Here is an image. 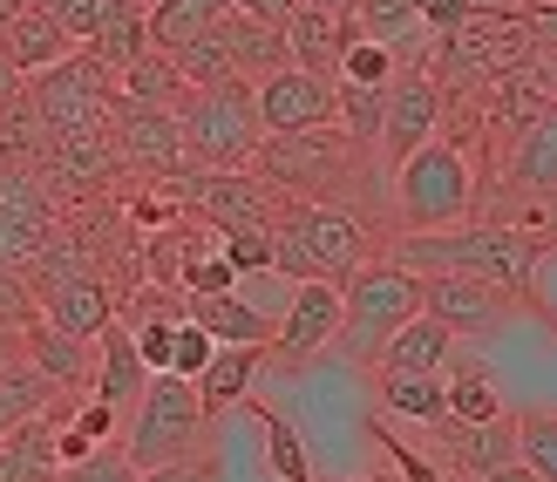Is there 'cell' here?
I'll return each instance as SVG.
<instances>
[{
    "label": "cell",
    "mask_w": 557,
    "mask_h": 482,
    "mask_svg": "<svg viewBox=\"0 0 557 482\" xmlns=\"http://www.w3.org/2000/svg\"><path fill=\"white\" fill-rule=\"evenodd\" d=\"M211 354H218V339H211L198 320H177V333H171V367H163V374H184V381H198L205 367H211Z\"/></svg>",
    "instance_id": "obj_43"
},
{
    "label": "cell",
    "mask_w": 557,
    "mask_h": 482,
    "mask_svg": "<svg viewBox=\"0 0 557 482\" xmlns=\"http://www.w3.org/2000/svg\"><path fill=\"white\" fill-rule=\"evenodd\" d=\"M517 462L531 469L537 482H557V415H523L517 421Z\"/></svg>",
    "instance_id": "obj_41"
},
{
    "label": "cell",
    "mask_w": 557,
    "mask_h": 482,
    "mask_svg": "<svg viewBox=\"0 0 557 482\" xmlns=\"http://www.w3.org/2000/svg\"><path fill=\"white\" fill-rule=\"evenodd\" d=\"M395 54H387L381 41H368V35H354L347 41V54H341V75L333 82H354V89H387V82H395Z\"/></svg>",
    "instance_id": "obj_42"
},
{
    "label": "cell",
    "mask_w": 557,
    "mask_h": 482,
    "mask_svg": "<svg viewBox=\"0 0 557 482\" xmlns=\"http://www.w3.org/2000/svg\"><path fill=\"white\" fill-rule=\"evenodd\" d=\"M82 54H89V62H96L109 82H116V75L136 62V54H150V21H144V8H136V14H123L116 27H102V35H96L89 48H82Z\"/></svg>",
    "instance_id": "obj_36"
},
{
    "label": "cell",
    "mask_w": 557,
    "mask_h": 482,
    "mask_svg": "<svg viewBox=\"0 0 557 482\" xmlns=\"http://www.w3.org/2000/svg\"><path fill=\"white\" fill-rule=\"evenodd\" d=\"M395 211L408 232H449L476 211V170L449 136H429L414 157L395 163Z\"/></svg>",
    "instance_id": "obj_6"
},
{
    "label": "cell",
    "mask_w": 557,
    "mask_h": 482,
    "mask_svg": "<svg viewBox=\"0 0 557 482\" xmlns=\"http://www.w3.org/2000/svg\"><path fill=\"white\" fill-rule=\"evenodd\" d=\"M483 482H537V475H531V469H523V462H504V469H490Z\"/></svg>",
    "instance_id": "obj_52"
},
{
    "label": "cell",
    "mask_w": 557,
    "mask_h": 482,
    "mask_svg": "<svg viewBox=\"0 0 557 482\" xmlns=\"http://www.w3.org/2000/svg\"><path fill=\"white\" fill-rule=\"evenodd\" d=\"M449 354H456V333L442 326V320H429V313H414V320L381 347L374 367H387V374H442V367H449Z\"/></svg>",
    "instance_id": "obj_26"
},
{
    "label": "cell",
    "mask_w": 557,
    "mask_h": 482,
    "mask_svg": "<svg viewBox=\"0 0 557 482\" xmlns=\"http://www.w3.org/2000/svg\"><path fill=\"white\" fill-rule=\"evenodd\" d=\"M259 89V129L265 136H299V129H326L333 123V82L306 75V69H278Z\"/></svg>",
    "instance_id": "obj_15"
},
{
    "label": "cell",
    "mask_w": 557,
    "mask_h": 482,
    "mask_svg": "<svg viewBox=\"0 0 557 482\" xmlns=\"http://www.w3.org/2000/svg\"><path fill=\"white\" fill-rule=\"evenodd\" d=\"M354 35H360L354 8H320V0H299V14L286 21V54H293V69L333 82V75H341V54H347Z\"/></svg>",
    "instance_id": "obj_16"
},
{
    "label": "cell",
    "mask_w": 557,
    "mask_h": 482,
    "mask_svg": "<svg viewBox=\"0 0 557 482\" xmlns=\"http://www.w3.org/2000/svg\"><path fill=\"white\" fill-rule=\"evenodd\" d=\"M354 482H401V475H381V469H368V475H354Z\"/></svg>",
    "instance_id": "obj_55"
},
{
    "label": "cell",
    "mask_w": 557,
    "mask_h": 482,
    "mask_svg": "<svg viewBox=\"0 0 557 482\" xmlns=\"http://www.w3.org/2000/svg\"><path fill=\"white\" fill-rule=\"evenodd\" d=\"M14 96H21V69L8 62V48H0V109H8Z\"/></svg>",
    "instance_id": "obj_51"
},
{
    "label": "cell",
    "mask_w": 557,
    "mask_h": 482,
    "mask_svg": "<svg viewBox=\"0 0 557 482\" xmlns=\"http://www.w3.org/2000/svg\"><path fill=\"white\" fill-rule=\"evenodd\" d=\"M144 469H136L123 448H96V456H82V462H69L62 469V482H136Z\"/></svg>",
    "instance_id": "obj_45"
},
{
    "label": "cell",
    "mask_w": 557,
    "mask_h": 482,
    "mask_svg": "<svg viewBox=\"0 0 557 482\" xmlns=\"http://www.w3.org/2000/svg\"><path fill=\"white\" fill-rule=\"evenodd\" d=\"M374 442H381L387 469H395L401 482H449V469H442V462H429V456H414L408 442H395V429H374Z\"/></svg>",
    "instance_id": "obj_44"
},
{
    "label": "cell",
    "mask_w": 557,
    "mask_h": 482,
    "mask_svg": "<svg viewBox=\"0 0 557 482\" xmlns=\"http://www.w3.org/2000/svg\"><path fill=\"white\" fill-rule=\"evenodd\" d=\"M523 21H531V35H537L544 48H557V0H531V8H523Z\"/></svg>",
    "instance_id": "obj_50"
},
{
    "label": "cell",
    "mask_w": 557,
    "mask_h": 482,
    "mask_svg": "<svg viewBox=\"0 0 557 482\" xmlns=\"http://www.w3.org/2000/svg\"><path fill=\"white\" fill-rule=\"evenodd\" d=\"M48 394H54L48 374H35V367H8V374H0V442H8L27 415H41Z\"/></svg>",
    "instance_id": "obj_39"
},
{
    "label": "cell",
    "mask_w": 557,
    "mask_h": 482,
    "mask_svg": "<svg viewBox=\"0 0 557 482\" xmlns=\"http://www.w3.org/2000/svg\"><path fill=\"white\" fill-rule=\"evenodd\" d=\"M429 136H442V82L429 69H395V82H387V109H381V157L401 163L429 144Z\"/></svg>",
    "instance_id": "obj_14"
},
{
    "label": "cell",
    "mask_w": 557,
    "mask_h": 482,
    "mask_svg": "<svg viewBox=\"0 0 557 482\" xmlns=\"http://www.w3.org/2000/svg\"><path fill=\"white\" fill-rule=\"evenodd\" d=\"M354 21H360V35L381 41L401 69H422L429 48H435V35L422 27V14H414V0H354Z\"/></svg>",
    "instance_id": "obj_20"
},
{
    "label": "cell",
    "mask_w": 557,
    "mask_h": 482,
    "mask_svg": "<svg viewBox=\"0 0 557 482\" xmlns=\"http://www.w3.org/2000/svg\"><path fill=\"white\" fill-rule=\"evenodd\" d=\"M225 259H232L238 279L245 272H265L272 265V232H225Z\"/></svg>",
    "instance_id": "obj_46"
},
{
    "label": "cell",
    "mask_w": 557,
    "mask_h": 482,
    "mask_svg": "<svg viewBox=\"0 0 557 482\" xmlns=\"http://www.w3.org/2000/svg\"><path fill=\"white\" fill-rule=\"evenodd\" d=\"M414 14H422V27H429V35L442 41L449 27H462V21L476 14V8H469V0H414Z\"/></svg>",
    "instance_id": "obj_47"
},
{
    "label": "cell",
    "mask_w": 557,
    "mask_h": 482,
    "mask_svg": "<svg viewBox=\"0 0 557 482\" xmlns=\"http://www.w3.org/2000/svg\"><path fill=\"white\" fill-rule=\"evenodd\" d=\"M442 429H449V462H462L476 482L517 462V421H442Z\"/></svg>",
    "instance_id": "obj_29"
},
{
    "label": "cell",
    "mask_w": 557,
    "mask_h": 482,
    "mask_svg": "<svg viewBox=\"0 0 557 482\" xmlns=\"http://www.w3.org/2000/svg\"><path fill=\"white\" fill-rule=\"evenodd\" d=\"M0 48H8V62L21 69V82H35V75H48L54 62H69V54H75V41L48 21L41 0H35V8H21L8 27H0Z\"/></svg>",
    "instance_id": "obj_22"
},
{
    "label": "cell",
    "mask_w": 557,
    "mask_h": 482,
    "mask_svg": "<svg viewBox=\"0 0 557 482\" xmlns=\"http://www.w3.org/2000/svg\"><path fill=\"white\" fill-rule=\"evenodd\" d=\"M422 313L429 320H442L456 339H469V333H504L523 306L510 299V293H496L490 279H462V272H429L422 279Z\"/></svg>",
    "instance_id": "obj_12"
},
{
    "label": "cell",
    "mask_w": 557,
    "mask_h": 482,
    "mask_svg": "<svg viewBox=\"0 0 557 482\" xmlns=\"http://www.w3.org/2000/svg\"><path fill=\"white\" fill-rule=\"evenodd\" d=\"M54 238V205L27 170H0V265L35 259Z\"/></svg>",
    "instance_id": "obj_17"
},
{
    "label": "cell",
    "mask_w": 557,
    "mask_h": 482,
    "mask_svg": "<svg viewBox=\"0 0 557 482\" xmlns=\"http://www.w3.org/2000/svg\"><path fill=\"white\" fill-rule=\"evenodd\" d=\"M171 190L184 197L190 211H205V218L218 224V238H225V232H272L278 211H286V205H278L286 190L265 184V177H252V170H211V177H177Z\"/></svg>",
    "instance_id": "obj_11"
},
{
    "label": "cell",
    "mask_w": 557,
    "mask_h": 482,
    "mask_svg": "<svg viewBox=\"0 0 557 482\" xmlns=\"http://www.w3.org/2000/svg\"><path fill=\"white\" fill-rule=\"evenodd\" d=\"M483 96H490V116L504 123L510 136L531 129L537 116H550V109H557V48H544L537 62H517V69H504L496 82H483Z\"/></svg>",
    "instance_id": "obj_18"
},
{
    "label": "cell",
    "mask_w": 557,
    "mask_h": 482,
    "mask_svg": "<svg viewBox=\"0 0 557 482\" xmlns=\"http://www.w3.org/2000/svg\"><path fill=\"white\" fill-rule=\"evenodd\" d=\"M27 109L41 116L48 136H82V129H109V109H116V82H109L89 54H69V62H54L48 75L27 82Z\"/></svg>",
    "instance_id": "obj_8"
},
{
    "label": "cell",
    "mask_w": 557,
    "mask_h": 482,
    "mask_svg": "<svg viewBox=\"0 0 557 482\" xmlns=\"http://www.w3.org/2000/svg\"><path fill=\"white\" fill-rule=\"evenodd\" d=\"M225 14H232V0H157V8H144V21H150V48H184V41L211 35Z\"/></svg>",
    "instance_id": "obj_31"
},
{
    "label": "cell",
    "mask_w": 557,
    "mask_h": 482,
    "mask_svg": "<svg viewBox=\"0 0 557 482\" xmlns=\"http://www.w3.org/2000/svg\"><path fill=\"white\" fill-rule=\"evenodd\" d=\"M123 456L136 469H171L205 456V408H198V387L184 374H150L144 394L129 408V429H123Z\"/></svg>",
    "instance_id": "obj_5"
},
{
    "label": "cell",
    "mask_w": 557,
    "mask_h": 482,
    "mask_svg": "<svg viewBox=\"0 0 557 482\" xmlns=\"http://www.w3.org/2000/svg\"><path fill=\"white\" fill-rule=\"evenodd\" d=\"M537 54H544V41L531 35L523 8H510V14H469L462 27H449V35L435 41V62L449 69L456 82H469V89H483V82H496L517 62H537Z\"/></svg>",
    "instance_id": "obj_7"
},
{
    "label": "cell",
    "mask_w": 557,
    "mask_h": 482,
    "mask_svg": "<svg viewBox=\"0 0 557 482\" xmlns=\"http://www.w3.org/2000/svg\"><path fill=\"white\" fill-rule=\"evenodd\" d=\"M368 265V224L341 205H320V197H293L272 224V272L299 279H333L341 286L347 272Z\"/></svg>",
    "instance_id": "obj_2"
},
{
    "label": "cell",
    "mask_w": 557,
    "mask_h": 482,
    "mask_svg": "<svg viewBox=\"0 0 557 482\" xmlns=\"http://www.w3.org/2000/svg\"><path fill=\"white\" fill-rule=\"evenodd\" d=\"M96 360H89V394L96 401H109L116 415H129L136 408V394H144V381H150V367L136 360V339H129V326L123 320H109L96 339Z\"/></svg>",
    "instance_id": "obj_19"
},
{
    "label": "cell",
    "mask_w": 557,
    "mask_h": 482,
    "mask_svg": "<svg viewBox=\"0 0 557 482\" xmlns=\"http://www.w3.org/2000/svg\"><path fill=\"white\" fill-rule=\"evenodd\" d=\"M225 41H232V75H238V82H265V75H278V69H293L286 27H272V21L225 14Z\"/></svg>",
    "instance_id": "obj_27"
},
{
    "label": "cell",
    "mask_w": 557,
    "mask_h": 482,
    "mask_svg": "<svg viewBox=\"0 0 557 482\" xmlns=\"http://www.w3.org/2000/svg\"><path fill=\"white\" fill-rule=\"evenodd\" d=\"M41 313H48V326H62L75 339H96L109 320H116V299H109L102 279H54L41 293Z\"/></svg>",
    "instance_id": "obj_23"
},
{
    "label": "cell",
    "mask_w": 557,
    "mask_h": 482,
    "mask_svg": "<svg viewBox=\"0 0 557 482\" xmlns=\"http://www.w3.org/2000/svg\"><path fill=\"white\" fill-rule=\"evenodd\" d=\"M27 347H35V360H27V367H35V374H48L54 387H62V381H89V354H82L89 339H75V333H62V326H41Z\"/></svg>",
    "instance_id": "obj_38"
},
{
    "label": "cell",
    "mask_w": 557,
    "mask_h": 482,
    "mask_svg": "<svg viewBox=\"0 0 557 482\" xmlns=\"http://www.w3.org/2000/svg\"><path fill=\"white\" fill-rule=\"evenodd\" d=\"M272 360V347H218L211 354V367L190 387H198V408H205V421L211 415H225V408H238L245 394H252V381H259V367Z\"/></svg>",
    "instance_id": "obj_25"
},
{
    "label": "cell",
    "mask_w": 557,
    "mask_h": 482,
    "mask_svg": "<svg viewBox=\"0 0 557 482\" xmlns=\"http://www.w3.org/2000/svg\"><path fill=\"white\" fill-rule=\"evenodd\" d=\"M190 320H198L218 347H272V320L252 313L238 293H198L190 299Z\"/></svg>",
    "instance_id": "obj_28"
},
{
    "label": "cell",
    "mask_w": 557,
    "mask_h": 482,
    "mask_svg": "<svg viewBox=\"0 0 557 482\" xmlns=\"http://www.w3.org/2000/svg\"><path fill=\"white\" fill-rule=\"evenodd\" d=\"M21 8H35V0H0V27H8V21H14Z\"/></svg>",
    "instance_id": "obj_54"
},
{
    "label": "cell",
    "mask_w": 557,
    "mask_h": 482,
    "mask_svg": "<svg viewBox=\"0 0 557 482\" xmlns=\"http://www.w3.org/2000/svg\"><path fill=\"white\" fill-rule=\"evenodd\" d=\"M0 482H62V456H54V429L41 415H27L21 429L0 442Z\"/></svg>",
    "instance_id": "obj_30"
},
{
    "label": "cell",
    "mask_w": 557,
    "mask_h": 482,
    "mask_svg": "<svg viewBox=\"0 0 557 482\" xmlns=\"http://www.w3.org/2000/svg\"><path fill=\"white\" fill-rule=\"evenodd\" d=\"M0 374H8V347H0Z\"/></svg>",
    "instance_id": "obj_57"
},
{
    "label": "cell",
    "mask_w": 557,
    "mask_h": 482,
    "mask_svg": "<svg viewBox=\"0 0 557 482\" xmlns=\"http://www.w3.org/2000/svg\"><path fill=\"white\" fill-rule=\"evenodd\" d=\"M381 109H387V89H354V82H333V129L347 144L374 150L381 144Z\"/></svg>",
    "instance_id": "obj_34"
},
{
    "label": "cell",
    "mask_w": 557,
    "mask_h": 482,
    "mask_svg": "<svg viewBox=\"0 0 557 482\" xmlns=\"http://www.w3.org/2000/svg\"><path fill=\"white\" fill-rule=\"evenodd\" d=\"M109 144H116V163L144 170V177H157V184H177V177L198 170L184 157L177 109H150V102H123L116 96V109H109Z\"/></svg>",
    "instance_id": "obj_10"
},
{
    "label": "cell",
    "mask_w": 557,
    "mask_h": 482,
    "mask_svg": "<svg viewBox=\"0 0 557 482\" xmlns=\"http://www.w3.org/2000/svg\"><path fill=\"white\" fill-rule=\"evenodd\" d=\"M442 387H449V421H504V394H496V374L483 354H469L456 339L449 367H442Z\"/></svg>",
    "instance_id": "obj_24"
},
{
    "label": "cell",
    "mask_w": 557,
    "mask_h": 482,
    "mask_svg": "<svg viewBox=\"0 0 557 482\" xmlns=\"http://www.w3.org/2000/svg\"><path fill=\"white\" fill-rule=\"evenodd\" d=\"M381 408L387 415H408V421H429V429H442L449 421V387H442V374H387L381 367Z\"/></svg>",
    "instance_id": "obj_32"
},
{
    "label": "cell",
    "mask_w": 557,
    "mask_h": 482,
    "mask_svg": "<svg viewBox=\"0 0 557 482\" xmlns=\"http://www.w3.org/2000/svg\"><path fill=\"white\" fill-rule=\"evenodd\" d=\"M476 14H510V8H523V0H469Z\"/></svg>",
    "instance_id": "obj_53"
},
{
    "label": "cell",
    "mask_w": 557,
    "mask_h": 482,
    "mask_svg": "<svg viewBox=\"0 0 557 482\" xmlns=\"http://www.w3.org/2000/svg\"><path fill=\"white\" fill-rule=\"evenodd\" d=\"M320 8H354V0H320Z\"/></svg>",
    "instance_id": "obj_56"
},
{
    "label": "cell",
    "mask_w": 557,
    "mask_h": 482,
    "mask_svg": "<svg viewBox=\"0 0 557 482\" xmlns=\"http://www.w3.org/2000/svg\"><path fill=\"white\" fill-rule=\"evenodd\" d=\"M177 129H184V157L198 170H238L252 163L265 129H259V89L252 82H205V89H184L177 102Z\"/></svg>",
    "instance_id": "obj_4"
},
{
    "label": "cell",
    "mask_w": 557,
    "mask_h": 482,
    "mask_svg": "<svg viewBox=\"0 0 557 482\" xmlns=\"http://www.w3.org/2000/svg\"><path fill=\"white\" fill-rule=\"evenodd\" d=\"M414 313H422V272H408L395 259H368L360 272L341 279V339H333V347L360 367H374L381 347Z\"/></svg>",
    "instance_id": "obj_3"
},
{
    "label": "cell",
    "mask_w": 557,
    "mask_h": 482,
    "mask_svg": "<svg viewBox=\"0 0 557 482\" xmlns=\"http://www.w3.org/2000/svg\"><path fill=\"white\" fill-rule=\"evenodd\" d=\"M177 62V75L190 82V89H205V82H232V41H225V21L211 27V35L184 41V48H163Z\"/></svg>",
    "instance_id": "obj_37"
},
{
    "label": "cell",
    "mask_w": 557,
    "mask_h": 482,
    "mask_svg": "<svg viewBox=\"0 0 557 482\" xmlns=\"http://www.w3.org/2000/svg\"><path fill=\"white\" fill-rule=\"evenodd\" d=\"M395 265L408 272H462L490 279L496 293H510L523 313H537V265L544 238H531L523 224H462V232H401Z\"/></svg>",
    "instance_id": "obj_1"
},
{
    "label": "cell",
    "mask_w": 557,
    "mask_h": 482,
    "mask_svg": "<svg viewBox=\"0 0 557 482\" xmlns=\"http://www.w3.org/2000/svg\"><path fill=\"white\" fill-rule=\"evenodd\" d=\"M333 339H341V286L333 279H299L293 299H286V313L272 320V360H320Z\"/></svg>",
    "instance_id": "obj_13"
},
{
    "label": "cell",
    "mask_w": 557,
    "mask_h": 482,
    "mask_svg": "<svg viewBox=\"0 0 557 482\" xmlns=\"http://www.w3.org/2000/svg\"><path fill=\"white\" fill-rule=\"evenodd\" d=\"M184 89H190V82L177 75V62H171L163 48L136 54V62L116 75V96H123V102H150V109H177V102H184Z\"/></svg>",
    "instance_id": "obj_33"
},
{
    "label": "cell",
    "mask_w": 557,
    "mask_h": 482,
    "mask_svg": "<svg viewBox=\"0 0 557 482\" xmlns=\"http://www.w3.org/2000/svg\"><path fill=\"white\" fill-rule=\"evenodd\" d=\"M41 8H48V21L62 27L75 48H89L102 27H116L123 14H136V0H41Z\"/></svg>",
    "instance_id": "obj_35"
},
{
    "label": "cell",
    "mask_w": 557,
    "mask_h": 482,
    "mask_svg": "<svg viewBox=\"0 0 557 482\" xmlns=\"http://www.w3.org/2000/svg\"><path fill=\"white\" fill-rule=\"evenodd\" d=\"M218 469L205 462V456H190V462H171V469H144L136 482H211Z\"/></svg>",
    "instance_id": "obj_49"
},
{
    "label": "cell",
    "mask_w": 557,
    "mask_h": 482,
    "mask_svg": "<svg viewBox=\"0 0 557 482\" xmlns=\"http://www.w3.org/2000/svg\"><path fill=\"white\" fill-rule=\"evenodd\" d=\"M504 184L517 197H557V109L550 116H537L531 129L510 136V163H504Z\"/></svg>",
    "instance_id": "obj_21"
},
{
    "label": "cell",
    "mask_w": 557,
    "mask_h": 482,
    "mask_svg": "<svg viewBox=\"0 0 557 482\" xmlns=\"http://www.w3.org/2000/svg\"><path fill=\"white\" fill-rule=\"evenodd\" d=\"M136 8H157V0H136Z\"/></svg>",
    "instance_id": "obj_58"
},
{
    "label": "cell",
    "mask_w": 557,
    "mask_h": 482,
    "mask_svg": "<svg viewBox=\"0 0 557 482\" xmlns=\"http://www.w3.org/2000/svg\"><path fill=\"white\" fill-rule=\"evenodd\" d=\"M354 150L360 144H347V136L326 123V129H299V136H265V144H259V170H265V184H278V190L333 205V190H341Z\"/></svg>",
    "instance_id": "obj_9"
},
{
    "label": "cell",
    "mask_w": 557,
    "mask_h": 482,
    "mask_svg": "<svg viewBox=\"0 0 557 482\" xmlns=\"http://www.w3.org/2000/svg\"><path fill=\"white\" fill-rule=\"evenodd\" d=\"M265 462H272V475L278 482H320L313 475V462H306V442H299V429L278 408H265Z\"/></svg>",
    "instance_id": "obj_40"
},
{
    "label": "cell",
    "mask_w": 557,
    "mask_h": 482,
    "mask_svg": "<svg viewBox=\"0 0 557 482\" xmlns=\"http://www.w3.org/2000/svg\"><path fill=\"white\" fill-rule=\"evenodd\" d=\"M232 14H245V21H272V27H286V21L299 14V0H232Z\"/></svg>",
    "instance_id": "obj_48"
}]
</instances>
